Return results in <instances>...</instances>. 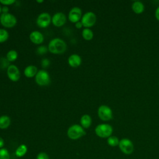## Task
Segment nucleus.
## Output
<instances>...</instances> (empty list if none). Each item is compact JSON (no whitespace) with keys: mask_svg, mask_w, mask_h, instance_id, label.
<instances>
[{"mask_svg":"<svg viewBox=\"0 0 159 159\" xmlns=\"http://www.w3.org/2000/svg\"><path fill=\"white\" fill-rule=\"evenodd\" d=\"M66 48L67 46L65 42L60 38H55L51 40L48 45V50L53 54L63 53Z\"/></svg>","mask_w":159,"mask_h":159,"instance_id":"f257e3e1","label":"nucleus"},{"mask_svg":"<svg viewBox=\"0 0 159 159\" xmlns=\"http://www.w3.org/2000/svg\"><path fill=\"white\" fill-rule=\"evenodd\" d=\"M86 134L84 129L78 124L71 125L67 130V135L71 140H77Z\"/></svg>","mask_w":159,"mask_h":159,"instance_id":"f03ea898","label":"nucleus"},{"mask_svg":"<svg viewBox=\"0 0 159 159\" xmlns=\"http://www.w3.org/2000/svg\"><path fill=\"white\" fill-rule=\"evenodd\" d=\"M94 131L96 135L99 137L107 139L111 136L113 132V129L112 127L108 124H100L96 127Z\"/></svg>","mask_w":159,"mask_h":159,"instance_id":"7ed1b4c3","label":"nucleus"},{"mask_svg":"<svg viewBox=\"0 0 159 159\" xmlns=\"http://www.w3.org/2000/svg\"><path fill=\"white\" fill-rule=\"evenodd\" d=\"M35 80L38 85L45 86L50 84V76L47 71L44 70H40L35 76Z\"/></svg>","mask_w":159,"mask_h":159,"instance_id":"20e7f679","label":"nucleus"},{"mask_svg":"<svg viewBox=\"0 0 159 159\" xmlns=\"http://www.w3.org/2000/svg\"><path fill=\"white\" fill-rule=\"evenodd\" d=\"M98 115L99 119L103 121H108L112 119L113 113L110 107L106 105H101L98 109Z\"/></svg>","mask_w":159,"mask_h":159,"instance_id":"39448f33","label":"nucleus"},{"mask_svg":"<svg viewBox=\"0 0 159 159\" xmlns=\"http://www.w3.org/2000/svg\"><path fill=\"white\" fill-rule=\"evenodd\" d=\"M118 147L120 150L125 155H130L134 150L133 142L127 138H124L120 140Z\"/></svg>","mask_w":159,"mask_h":159,"instance_id":"423d86ee","label":"nucleus"},{"mask_svg":"<svg viewBox=\"0 0 159 159\" xmlns=\"http://www.w3.org/2000/svg\"><path fill=\"white\" fill-rule=\"evenodd\" d=\"M1 24L5 27L11 28L17 23L16 17L11 13H2L0 16Z\"/></svg>","mask_w":159,"mask_h":159,"instance_id":"0eeeda50","label":"nucleus"},{"mask_svg":"<svg viewBox=\"0 0 159 159\" xmlns=\"http://www.w3.org/2000/svg\"><path fill=\"white\" fill-rule=\"evenodd\" d=\"M96 16L93 12H87L84 15H83L81 21L83 25L85 28H89L93 27L96 22Z\"/></svg>","mask_w":159,"mask_h":159,"instance_id":"6e6552de","label":"nucleus"},{"mask_svg":"<svg viewBox=\"0 0 159 159\" xmlns=\"http://www.w3.org/2000/svg\"><path fill=\"white\" fill-rule=\"evenodd\" d=\"M52 22V17L47 12H42L40 14L36 20L37 25L41 28L48 27Z\"/></svg>","mask_w":159,"mask_h":159,"instance_id":"1a4fd4ad","label":"nucleus"},{"mask_svg":"<svg viewBox=\"0 0 159 159\" xmlns=\"http://www.w3.org/2000/svg\"><path fill=\"white\" fill-rule=\"evenodd\" d=\"M7 75L10 80L12 81H17L20 77V72L14 65H10L7 69Z\"/></svg>","mask_w":159,"mask_h":159,"instance_id":"9d476101","label":"nucleus"},{"mask_svg":"<svg viewBox=\"0 0 159 159\" xmlns=\"http://www.w3.org/2000/svg\"><path fill=\"white\" fill-rule=\"evenodd\" d=\"M82 11L78 7H74L71 9L68 14V19L70 22L76 23L80 21L82 17Z\"/></svg>","mask_w":159,"mask_h":159,"instance_id":"9b49d317","label":"nucleus"},{"mask_svg":"<svg viewBox=\"0 0 159 159\" xmlns=\"http://www.w3.org/2000/svg\"><path fill=\"white\" fill-rule=\"evenodd\" d=\"M66 17L63 12H57L52 16V22L56 27L63 26L66 23Z\"/></svg>","mask_w":159,"mask_h":159,"instance_id":"f8f14e48","label":"nucleus"},{"mask_svg":"<svg viewBox=\"0 0 159 159\" xmlns=\"http://www.w3.org/2000/svg\"><path fill=\"white\" fill-rule=\"evenodd\" d=\"M29 38L30 41L37 45H39L41 44L44 40V37L43 34L39 32V31H32L29 35Z\"/></svg>","mask_w":159,"mask_h":159,"instance_id":"ddd939ff","label":"nucleus"},{"mask_svg":"<svg viewBox=\"0 0 159 159\" xmlns=\"http://www.w3.org/2000/svg\"><path fill=\"white\" fill-rule=\"evenodd\" d=\"M81 58L78 54L71 55L68 59V63L70 66L76 68L79 66L81 63Z\"/></svg>","mask_w":159,"mask_h":159,"instance_id":"4468645a","label":"nucleus"},{"mask_svg":"<svg viewBox=\"0 0 159 159\" xmlns=\"http://www.w3.org/2000/svg\"><path fill=\"white\" fill-rule=\"evenodd\" d=\"M37 72V68L34 65H29L26 66L24 71V75L27 78H32L35 76Z\"/></svg>","mask_w":159,"mask_h":159,"instance_id":"2eb2a0df","label":"nucleus"},{"mask_svg":"<svg viewBox=\"0 0 159 159\" xmlns=\"http://www.w3.org/2000/svg\"><path fill=\"white\" fill-rule=\"evenodd\" d=\"M92 124V119L88 114H84L80 119V124L84 129L89 128Z\"/></svg>","mask_w":159,"mask_h":159,"instance_id":"dca6fc26","label":"nucleus"},{"mask_svg":"<svg viewBox=\"0 0 159 159\" xmlns=\"http://www.w3.org/2000/svg\"><path fill=\"white\" fill-rule=\"evenodd\" d=\"M144 5L143 4L139 1H134L132 4V11L137 14H140L142 13L144 11Z\"/></svg>","mask_w":159,"mask_h":159,"instance_id":"f3484780","label":"nucleus"},{"mask_svg":"<svg viewBox=\"0 0 159 159\" xmlns=\"http://www.w3.org/2000/svg\"><path fill=\"white\" fill-rule=\"evenodd\" d=\"M11 124V119L7 116H1L0 117V129H6Z\"/></svg>","mask_w":159,"mask_h":159,"instance_id":"a211bd4d","label":"nucleus"},{"mask_svg":"<svg viewBox=\"0 0 159 159\" xmlns=\"http://www.w3.org/2000/svg\"><path fill=\"white\" fill-rule=\"evenodd\" d=\"M27 152V147L25 144H21L16 148L15 153L17 157H22L26 154Z\"/></svg>","mask_w":159,"mask_h":159,"instance_id":"6ab92c4d","label":"nucleus"},{"mask_svg":"<svg viewBox=\"0 0 159 159\" xmlns=\"http://www.w3.org/2000/svg\"><path fill=\"white\" fill-rule=\"evenodd\" d=\"M94 36L93 32L89 28H84L82 30V37L86 40H91Z\"/></svg>","mask_w":159,"mask_h":159,"instance_id":"aec40b11","label":"nucleus"},{"mask_svg":"<svg viewBox=\"0 0 159 159\" xmlns=\"http://www.w3.org/2000/svg\"><path fill=\"white\" fill-rule=\"evenodd\" d=\"M119 139H118L117 137L114 136V135H111L107 139V144L112 147H117L119 145Z\"/></svg>","mask_w":159,"mask_h":159,"instance_id":"412c9836","label":"nucleus"},{"mask_svg":"<svg viewBox=\"0 0 159 159\" xmlns=\"http://www.w3.org/2000/svg\"><path fill=\"white\" fill-rule=\"evenodd\" d=\"M18 57L17 52L14 50H9L6 54V59L8 61H14Z\"/></svg>","mask_w":159,"mask_h":159,"instance_id":"4be33fe9","label":"nucleus"},{"mask_svg":"<svg viewBox=\"0 0 159 159\" xmlns=\"http://www.w3.org/2000/svg\"><path fill=\"white\" fill-rule=\"evenodd\" d=\"M9 38L8 32L3 29H0V43L6 42Z\"/></svg>","mask_w":159,"mask_h":159,"instance_id":"5701e85b","label":"nucleus"},{"mask_svg":"<svg viewBox=\"0 0 159 159\" xmlns=\"http://www.w3.org/2000/svg\"><path fill=\"white\" fill-rule=\"evenodd\" d=\"M0 159H10L9 153L6 148H0Z\"/></svg>","mask_w":159,"mask_h":159,"instance_id":"b1692460","label":"nucleus"},{"mask_svg":"<svg viewBox=\"0 0 159 159\" xmlns=\"http://www.w3.org/2000/svg\"><path fill=\"white\" fill-rule=\"evenodd\" d=\"M48 49L45 46H40L37 48V53L39 55H43L45 53H47Z\"/></svg>","mask_w":159,"mask_h":159,"instance_id":"393cba45","label":"nucleus"},{"mask_svg":"<svg viewBox=\"0 0 159 159\" xmlns=\"http://www.w3.org/2000/svg\"><path fill=\"white\" fill-rule=\"evenodd\" d=\"M15 2H16L15 0H0V3L6 6H7L8 5L13 4Z\"/></svg>","mask_w":159,"mask_h":159,"instance_id":"a878e982","label":"nucleus"},{"mask_svg":"<svg viewBox=\"0 0 159 159\" xmlns=\"http://www.w3.org/2000/svg\"><path fill=\"white\" fill-rule=\"evenodd\" d=\"M37 159H49V157L46 153L40 152L37 155Z\"/></svg>","mask_w":159,"mask_h":159,"instance_id":"bb28decb","label":"nucleus"},{"mask_svg":"<svg viewBox=\"0 0 159 159\" xmlns=\"http://www.w3.org/2000/svg\"><path fill=\"white\" fill-rule=\"evenodd\" d=\"M50 61L47 58H43L42 61H41V65L43 68H45L47 67H48L50 65Z\"/></svg>","mask_w":159,"mask_h":159,"instance_id":"cd10ccee","label":"nucleus"},{"mask_svg":"<svg viewBox=\"0 0 159 159\" xmlns=\"http://www.w3.org/2000/svg\"><path fill=\"white\" fill-rule=\"evenodd\" d=\"M155 16L157 20L159 21V6L156 9L155 12Z\"/></svg>","mask_w":159,"mask_h":159,"instance_id":"c85d7f7f","label":"nucleus"},{"mask_svg":"<svg viewBox=\"0 0 159 159\" xmlns=\"http://www.w3.org/2000/svg\"><path fill=\"white\" fill-rule=\"evenodd\" d=\"M83 24L81 22V21H78L76 23H75V27L77 28V29H81L82 27H83Z\"/></svg>","mask_w":159,"mask_h":159,"instance_id":"c756f323","label":"nucleus"},{"mask_svg":"<svg viewBox=\"0 0 159 159\" xmlns=\"http://www.w3.org/2000/svg\"><path fill=\"white\" fill-rule=\"evenodd\" d=\"M8 11H9V8L7 6H4L2 7V13H8Z\"/></svg>","mask_w":159,"mask_h":159,"instance_id":"7c9ffc66","label":"nucleus"},{"mask_svg":"<svg viewBox=\"0 0 159 159\" xmlns=\"http://www.w3.org/2000/svg\"><path fill=\"white\" fill-rule=\"evenodd\" d=\"M4 145V140H3V139H2L1 137H0V148H3Z\"/></svg>","mask_w":159,"mask_h":159,"instance_id":"2f4dec72","label":"nucleus"},{"mask_svg":"<svg viewBox=\"0 0 159 159\" xmlns=\"http://www.w3.org/2000/svg\"><path fill=\"white\" fill-rule=\"evenodd\" d=\"M43 2V1H42H42H37V2H39V3L40 2Z\"/></svg>","mask_w":159,"mask_h":159,"instance_id":"473e14b6","label":"nucleus"},{"mask_svg":"<svg viewBox=\"0 0 159 159\" xmlns=\"http://www.w3.org/2000/svg\"><path fill=\"white\" fill-rule=\"evenodd\" d=\"M2 12V7H1V5H0V14Z\"/></svg>","mask_w":159,"mask_h":159,"instance_id":"72a5a7b5","label":"nucleus"}]
</instances>
